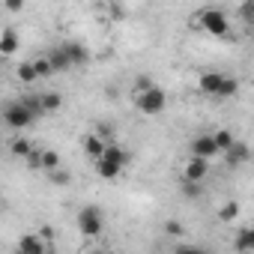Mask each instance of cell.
I'll return each mask as SVG.
<instances>
[{
  "label": "cell",
  "instance_id": "1",
  "mask_svg": "<svg viewBox=\"0 0 254 254\" xmlns=\"http://www.w3.org/2000/svg\"><path fill=\"white\" fill-rule=\"evenodd\" d=\"M129 153H126L120 144H108L105 147V153H102V159L96 162V174L102 177V180H117L120 174H123V168L129 165Z\"/></svg>",
  "mask_w": 254,
  "mask_h": 254
},
{
  "label": "cell",
  "instance_id": "2",
  "mask_svg": "<svg viewBox=\"0 0 254 254\" xmlns=\"http://www.w3.org/2000/svg\"><path fill=\"white\" fill-rule=\"evenodd\" d=\"M0 120H3L9 129H27L36 117L24 108L21 99H12V102H3V105H0Z\"/></svg>",
  "mask_w": 254,
  "mask_h": 254
},
{
  "label": "cell",
  "instance_id": "3",
  "mask_svg": "<svg viewBox=\"0 0 254 254\" xmlns=\"http://www.w3.org/2000/svg\"><path fill=\"white\" fill-rule=\"evenodd\" d=\"M194 27H203V30L212 33V36H227V30H230L227 15H224L221 9H200V12L194 15Z\"/></svg>",
  "mask_w": 254,
  "mask_h": 254
},
{
  "label": "cell",
  "instance_id": "4",
  "mask_svg": "<svg viewBox=\"0 0 254 254\" xmlns=\"http://www.w3.org/2000/svg\"><path fill=\"white\" fill-rule=\"evenodd\" d=\"M165 105H168V96H165V90H162V87H150L147 93L135 96V108H138L141 114H147V117L162 114V111H165Z\"/></svg>",
  "mask_w": 254,
  "mask_h": 254
},
{
  "label": "cell",
  "instance_id": "5",
  "mask_svg": "<svg viewBox=\"0 0 254 254\" xmlns=\"http://www.w3.org/2000/svg\"><path fill=\"white\" fill-rule=\"evenodd\" d=\"M102 227H105V221H102V209L99 206H84L81 212H78V230L84 233V236H99L102 233Z\"/></svg>",
  "mask_w": 254,
  "mask_h": 254
},
{
  "label": "cell",
  "instance_id": "6",
  "mask_svg": "<svg viewBox=\"0 0 254 254\" xmlns=\"http://www.w3.org/2000/svg\"><path fill=\"white\" fill-rule=\"evenodd\" d=\"M189 147H191V156H194V159H203V162H209L212 156H218V150H215V144H212V135H197Z\"/></svg>",
  "mask_w": 254,
  "mask_h": 254
},
{
  "label": "cell",
  "instance_id": "7",
  "mask_svg": "<svg viewBox=\"0 0 254 254\" xmlns=\"http://www.w3.org/2000/svg\"><path fill=\"white\" fill-rule=\"evenodd\" d=\"M224 159H227V168H239V165H245L251 159V150H248L245 141H233L230 150L224 153Z\"/></svg>",
  "mask_w": 254,
  "mask_h": 254
},
{
  "label": "cell",
  "instance_id": "8",
  "mask_svg": "<svg viewBox=\"0 0 254 254\" xmlns=\"http://www.w3.org/2000/svg\"><path fill=\"white\" fill-rule=\"evenodd\" d=\"M206 174H209V162H203V159H194L191 156V162L186 165V171H183V180L186 183H203L206 180Z\"/></svg>",
  "mask_w": 254,
  "mask_h": 254
},
{
  "label": "cell",
  "instance_id": "9",
  "mask_svg": "<svg viewBox=\"0 0 254 254\" xmlns=\"http://www.w3.org/2000/svg\"><path fill=\"white\" fill-rule=\"evenodd\" d=\"M15 254H45V242H42V236H36V233H24V236L18 239Z\"/></svg>",
  "mask_w": 254,
  "mask_h": 254
},
{
  "label": "cell",
  "instance_id": "10",
  "mask_svg": "<svg viewBox=\"0 0 254 254\" xmlns=\"http://www.w3.org/2000/svg\"><path fill=\"white\" fill-rule=\"evenodd\" d=\"M60 48L66 51V57H69V63H72V66H81V63H87V60H90V51H87L81 42H63Z\"/></svg>",
  "mask_w": 254,
  "mask_h": 254
},
{
  "label": "cell",
  "instance_id": "11",
  "mask_svg": "<svg viewBox=\"0 0 254 254\" xmlns=\"http://www.w3.org/2000/svg\"><path fill=\"white\" fill-rule=\"evenodd\" d=\"M18 33H15V27H6L3 33H0V54L3 57H12L15 51H18Z\"/></svg>",
  "mask_w": 254,
  "mask_h": 254
},
{
  "label": "cell",
  "instance_id": "12",
  "mask_svg": "<svg viewBox=\"0 0 254 254\" xmlns=\"http://www.w3.org/2000/svg\"><path fill=\"white\" fill-rule=\"evenodd\" d=\"M221 81H224V75H221V72H203V75H200V93L215 96V93H218V87H221Z\"/></svg>",
  "mask_w": 254,
  "mask_h": 254
},
{
  "label": "cell",
  "instance_id": "13",
  "mask_svg": "<svg viewBox=\"0 0 254 254\" xmlns=\"http://www.w3.org/2000/svg\"><path fill=\"white\" fill-rule=\"evenodd\" d=\"M48 63H51V72H54V75H57V72L72 69V63H69V57H66V51H63V48H54V51L48 54Z\"/></svg>",
  "mask_w": 254,
  "mask_h": 254
},
{
  "label": "cell",
  "instance_id": "14",
  "mask_svg": "<svg viewBox=\"0 0 254 254\" xmlns=\"http://www.w3.org/2000/svg\"><path fill=\"white\" fill-rule=\"evenodd\" d=\"M105 147H108V144H105V141H99L96 135H87V138H84V153H87L93 162H99V159H102Z\"/></svg>",
  "mask_w": 254,
  "mask_h": 254
},
{
  "label": "cell",
  "instance_id": "15",
  "mask_svg": "<svg viewBox=\"0 0 254 254\" xmlns=\"http://www.w3.org/2000/svg\"><path fill=\"white\" fill-rule=\"evenodd\" d=\"M236 251H239V254H251V251H254V230H251V227H242V230L236 233Z\"/></svg>",
  "mask_w": 254,
  "mask_h": 254
},
{
  "label": "cell",
  "instance_id": "16",
  "mask_svg": "<svg viewBox=\"0 0 254 254\" xmlns=\"http://www.w3.org/2000/svg\"><path fill=\"white\" fill-rule=\"evenodd\" d=\"M39 102H42V114H51V111L63 108V96L60 93H39Z\"/></svg>",
  "mask_w": 254,
  "mask_h": 254
},
{
  "label": "cell",
  "instance_id": "17",
  "mask_svg": "<svg viewBox=\"0 0 254 254\" xmlns=\"http://www.w3.org/2000/svg\"><path fill=\"white\" fill-rule=\"evenodd\" d=\"M233 141H236V138H233L227 129H221V132H215V135H212V144H215V150H218V153H227Z\"/></svg>",
  "mask_w": 254,
  "mask_h": 254
},
{
  "label": "cell",
  "instance_id": "18",
  "mask_svg": "<svg viewBox=\"0 0 254 254\" xmlns=\"http://www.w3.org/2000/svg\"><path fill=\"white\" fill-rule=\"evenodd\" d=\"M236 90H239V81L236 78H224L218 93H215V99H230V96H236Z\"/></svg>",
  "mask_w": 254,
  "mask_h": 254
},
{
  "label": "cell",
  "instance_id": "19",
  "mask_svg": "<svg viewBox=\"0 0 254 254\" xmlns=\"http://www.w3.org/2000/svg\"><path fill=\"white\" fill-rule=\"evenodd\" d=\"M57 168H60V156H57L54 150H42V168H39V171H48V174H51V171H57Z\"/></svg>",
  "mask_w": 254,
  "mask_h": 254
},
{
  "label": "cell",
  "instance_id": "20",
  "mask_svg": "<svg viewBox=\"0 0 254 254\" xmlns=\"http://www.w3.org/2000/svg\"><path fill=\"white\" fill-rule=\"evenodd\" d=\"M33 63V72H36V78H51L54 72H51V63H48V57H36V60H30Z\"/></svg>",
  "mask_w": 254,
  "mask_h": 254
},
{
  "label": "cell",
  "instance_id": "21",
  "mask_svg": "<svg viewBox=\"0 0 254 254\" xmlns=\"http://www.w3.org/2000/svg\"><path fill=\"white\" fill-rule=\"evenodd\" d=\"M15 75H18V81H21V84H33V81H39V78H36V72H33V63H21V66L15 69Z\"/></svg>",
  "mask_w": 254,
  "mask_h": 254
},
{
  "label": "cell",
  "instance_id": "22",
  "mask_svg": "<svg viewBox=\"0 0 254 254\" xmlns=\"http://www.w3.org/2000/svg\"><path fill=\"white\" fill-rule=\"evenodd\" d=\"M9 150H12V156H21V159H27V153L33 150V144H30V141H24V138H15V141L9 144Z\"/></svg>",
  "mask_w": 254,
  "mask_h": 254
},
{
  "label": "cell",
  "instance_id": "23",
  "mask_svg": "<svg viewBox=\"0 0 254 254\" xmlns=\"http://www.w3.org/2000/svg\"><path fill=\"white\" fill-rule=\"evenodd\" d=\"M239 215V203L236 200H230V203H224L221 209H218V221H233Z\"/></svg>",
  "mask_w": 254,
  "mask_h": 254
},
{
  "label": "cell",
  "instance_id": "24",
  "mask_svg": "<svg viewBox=\"0 0 254 254\" xmlns=\"http://www.w3.org/2000/svg\"><path fill=\"white\" fill-rule=\"evenodd\" d=\"M48 177H51V183H54V186H69V183H72V174H69V171H60V168H57V171H51Z\"/></svg>",
  "mask_w": 254,
  "mask_h": 254
},
{
  "label": "cell",
  "instance_id": "25",
  "mask_svg": "<svg viewBox=\"0 0 254 254\" xmlns=\"http://www.w3.org/2000/svg\"><path fill=\"white\" fill-rule=\"evenodd\" d=\"M96 138L105 141V144H114V126H111V123H102L99 132H96Z\"/></svg>",
  "mask_w": 254,
  "mask_h": 254
},
{
  "label": "cell",
  "instance_id": "26",
  "mask_svg": "<svg viewBox=\"0 0 254 254\" xmlns=\"http://www.w3.org/2000/svg\"><path fill=\"white\" fill-rule=\"evenodd\" d=\"M27 168H30V171H39V168H42V150L33 147V150L27 153Z\"/></svg>",
  "mask_w": 254,
  "mask_h": 254
},
{
  "label": "cell",
  "instance_id": "27",
  "mask_svg": "<svg viewBox=\"0 0 254 254\" xmlns=\"http://www.w3.org/2000/svg\"><path fill=\"white\" fill-rule=\"evenodd\" d=\"M171 254H209V251H206V248H197V245H186V242H183V245H177Z\"/></svg>",
  "mask_w": 254,
  "mask_h": 254
},
{
  "label": "cell",
  "instance_id": "28",
  "mask_svg": "<svg viewBox=\"0 0 254 254\" xmlns=\"http://www.w3.org/2000/svg\"><path fill=\"white\" fill-rule=\"evenodd\" d=\"M200 191H203L200 183H186V180H183V194H186V197H200Z\"/></svg>",
  "mask_w": 254,
  "mask_h": 254
},
{
  "label": "cell",
  "instance_id": "29",
  "mask_svg": "<svg viewBox=\"0 0 254 254\" xmlns=\"http://www.w3.org/2000/svg\"><path fill=\"white\" fill-rule=\"evenodd\" d=\"M150 87H156V84H153V81H150L147 75H141V78L135 81V96H141V93H147Z\"/></svg>",
  "mask_w": 254,
  "mask_h": 254
},
{
  "label": "cell",
  "instance_id": "30",
  "mask_svg": "<svg viewBox=\"0 0 254 254\" xmlns=\"http://www.w3.org/2000/svg\"><path fill=\"white\" fill-rule=\"evenodd\" d=\"M165 230H168V236H183V233H186V227H183L180 221H168Z\"/></svg>",
  "mask_w": 254,
  "mask_h": 254
},
{
  "label": "cell",
  "instance_id": "31",
  "mask_svg": "<svg viewBox=\"0 0 254 254\" xmlns=\"http://www.w3.org/2000/svg\"><path fill=\"white\" fill-rule=\"evenodd\" d=\"M6 9H9V12H21V9H24V3H21V0H9Z\"/></svg>",
  "mask_w": 254,
  "mask_h": 254
}]
</instances>
